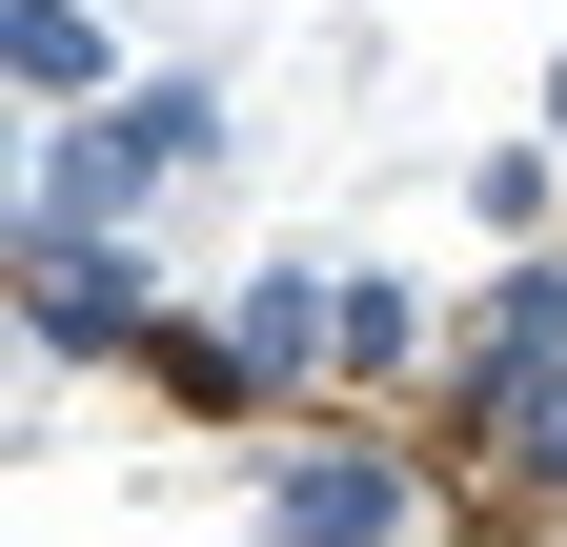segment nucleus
Wrapping results in <instances>:
<instances>
[{"instance_id": "1", "label": "nucleus", "mask_w": 567, "mask_h": 547, "mask_svg": "<svg viewBox=\"0 0 567 547\" xmlns=\"http://www.w3.org/2000/svg\"><path fill=\"white\" fill-rule=\"evenodd\" d=\"M244 143V102L203 82V61H163V82H122V102H82V122H41V163H21V224H82V244H142L163 203Z\"/></svg>"}, {"instance_id": "2", "label": "nucleus", "mask_w": 567, "mask_h": 547, "mask_svg": "<svg viewBox=\"0 0 567 547\" xmlns=\"http://www.w3.org/2000/svg\"><path fill=\"white\" fill-rule=\"evenodd\" d=\"M21 324H41V365H142L163 345V285H142V244L21 224Z\"/></svg>"}, {"instance_id": "3", "label": "nucleus", "mask_w": 567, "mask_h": 547, "mask_svg": "<svg viewBox=\"0 0 567 547\" xmlns=\"http://www.w3.org/2000/svg\"><path fill=\"white\" fill-rule=\"evenodd\" d=\"M425 527V487H405V446H365V426H305L264 466V547H405Z\"/></svg>"}, {"instance_id": "4", "label": "nucleus", "mask_w": 567, "mask_h": 547, "mask_svg": "<svg viewBox=\"0 0 567 547\" xmlns=\"http://www.w3.org/2000/svg\"><path fill=\"white\" fill-rule=\"evenodd\" d=\"M224 345H244V385H264V405H284V385H324V365H344V264H305V244H284V264H244Z\"/></svg>"}, {"instance_id": "5", "label": "nucleus", "mask_w": 567, "mask_h": 547, "mask_svg": "<svg viewBox=\"0 0 567 547\" xmlns=\"http://www.w3.org/2000/svg\"><path fill=\"white\" fill-rule=\"evenodd\" d=\"M527 365H567V264H547V244H527L507 285L466 305V365H446V405H486V385H527Z\"/></svg>"}, {"instance_id": "6", "label": "nucleus", "mask_w": 567, "mask_h": 547, "mask_svg": "<svg viewBox=\"0 0 567 547\" xmlns=\"http://www.w3.org/2000/svg\"><path fill=\"white\" fill-rule=\"evenodd\" d=\"M0 61H21V102H41V122H82V102H122V41L82 21V0H0Z\"/></svg>"}, {"instance_id": "7", "label": "nucleus", "mask_w": 567, "mask_h": 547, "mask_svg": "<svg viewBox=\"0 0 567 547\" xmlns=\"http://www.w3.org/2000/svg\"><path fill=\"white\" fill-rule=\"evenodd\" d=\"M446 426L486 446V487H527V507H567V365H527V385H486V405H446Z\"/></svg>"}, {"instance_id": "8", "label": "nucleus", "mask_w": 567, "mask_h": 547, "mask_svg": "<svg viewBox=\"0 0 567 547\" xmlns=\"http://www.w3.org/2000/svg\"><path fill=\"white\" fill-rule=\"evenodd\" d=\"M425 365V285L405 264H344V385H405Z\"/></svg>"}, {"instance_id": "9", "label": "nucleus", "mask_w": 567, "mask_h": 547, "mask_svg": "<svg viewBox=\"0 0 567 547\" xmlns=\"http://www.w3.org/2000/svg\"><path fill=\"white\" fill-rule=\"evenodd\" d=\"M547 203H567V143H486L466 163V224L486 244H547Z\"/></svg>"}, {"instance_id": "10", "label": "nucleus", "mask_w": 567, "mask_h": 547, "mask_svg": "<svg viewBox=\"0 0 567 547\" xmlns=\"http://www.w3.org/2000/svg\"><path fill=\"white\" fill-rule=\"evenodd\" d=\"M547 143H567V61H547Z\"/></svg>"}]
</instances>
